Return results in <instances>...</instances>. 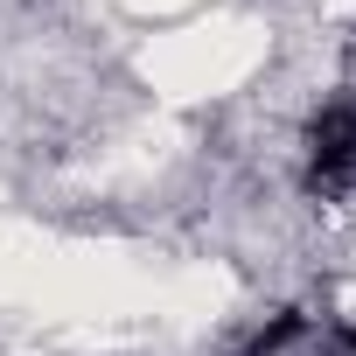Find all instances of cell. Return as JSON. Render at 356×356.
<instances>
[{
	"label": "cell",
	"instance_id": "obj_1",
	"mask_svg": "<svg viewBox=\"0 0 356 356\" xmlns=\"http://www.w3.org/2000/svg\"><path fill=\"white\" fill-rule=\"evenodd\" d=\"M356 189V98H328L307 119V196Z\"/></svg>",
	"mask_w": 356,
	"mask_h": 356
}]
</instances>
